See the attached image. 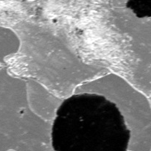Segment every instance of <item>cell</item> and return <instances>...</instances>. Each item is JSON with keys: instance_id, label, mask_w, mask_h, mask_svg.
<instances>
[{"instance_id": "obj_2", "label": "cell", "mask_w": 151, "mask_h": 151, "mask_svg": "<svg viewBox=\"0 0 151 151\" xmlns=\"http://www.w3.org/2000/svg\"><path fill=\"white\" fill-rule=\"evenodd\" d=\"M126 6L138 18L151 17V0H126Z\"/></svg>"}, {"instance_id": "obj_1", "label": "cell", "mask_w": 151, "mask_h": 151, "mask_svg": "<svg viewBox=\"0 0 151 151\" xmlns=\"http://www.w3.org/2000/svg\"><path fill=\"white\" fill-rule=\"evenodd\" d=\"M131 131L116 103L92 93L60 104L52 127L55 151H127Z\"/></svg>"}]
</instances>
